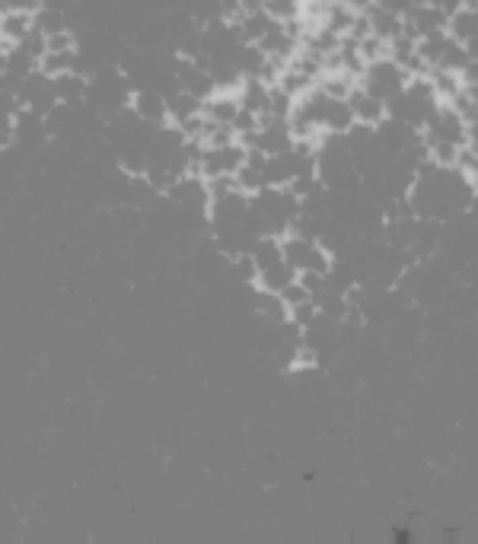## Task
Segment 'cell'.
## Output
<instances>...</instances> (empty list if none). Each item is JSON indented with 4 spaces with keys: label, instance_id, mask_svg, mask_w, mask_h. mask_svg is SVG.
I'll list each match as a JSON object with an SVG mask.
<instances>
[{
    "label": "cell",
    "instance_id": "cell-1",
    "mask_svg": "<svg viewBox=\"0 0 478 544\" xmlns=\"http://www.w3.org/2000/svg\"><path fill=\"white\" fill-rule=\"evenodd\" d=\"M131 112L138 115L141 121H147V125L160 128L166 125V99L160 93H150V90H141L138 96L131 99Z\"/></svg>",
    "mask_w": 478,
    "mask_h": 544
}]
</instances>
